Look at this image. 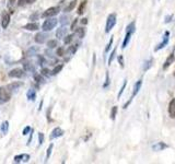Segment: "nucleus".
<instances>
[{"label": "nucleus", "instance_id": "18", "mask_svg": "<svg viewBox=\"0 0 175 164\" xmlns=\"http://www.w3.org/2000/svg\"><path fill=\"white\" fill-rule=\"evenodd\" d=\"M22 82H13V83H10V84H8L7 86V88H8L9 91H11V92H13V91L18 90L20 86H22Z\"/></svg>", "mask_w": 175, "mask_h": 164}, {"label": "nucleus", "instance_id": "13", "mask_svg": "<svg viewBox=\"0 0 175 164\" xmlns=\"http://www.w3.org/2000/svg\"><path fill=\"white\" fill-rule=\"evenodd\" d=\"M23 29H25L26 31H37L40 29V24L36 23V22H30V23L23 26Z\"/></svg>", "mask_w": 175, "mask_h": 164}, {"label": "nucleus", "instance_id": "20", "mask_svg": "<svg viewBox=\"0 0 175 164\" xmlns=\"http://www.w3.org/2000/svg\"><path fill=\"white\" fill-rule=\"evenodd\" d=\"M0 130H1V132H2L4 135H7V134H8V131H9V122L8 120H6V122H4V123L1 124Z\"/></svg>", "mask_w": 175, "mask_h": 164}, {"label": "nucleus", "instance_id": "32", "mask_svg": "<svg viewBox=\"0 0 175 164\" xmlns=\"http://www.w3.org/2000/svg\"><path fill=\"white\" fill-rule=\"evenodd\" d=\"M68 22H69V18H68V16H60V19H59V23H60L61 25H64V26H65V25H66Z\"/></svg>", "mask_w": 175, "mask_h": 164}, {"label": "nucleus", "instance_id": "39", "mask_svg": "<svg viewBox=\"0 0 175 164\" xmlns=\"http://www.w3.org/2000/svg\"><path fill=\"white\" fill-rule=\"evenodd\" d=\"M109 72H106V79H105V82H104V84H103V88L104 89H106L107 86H109Z\"/></svg>", "mask_w": 175, "mask_h": 164}, {"label": "nucleus", "instance_id": "34", "mask_svg": "<svg viewBox=\"0 0 175 164\" xmlns=\"http://www.w3.org/2000/svg\"><path fill=\"white\" fill-rule=\"evenodd\" d=\"M115 55H116V47L113 49L112 53H111V55H109V66H111V64L113 62L114 58H115Z\"/></svg>", "mask_w": 175, "mask_h": 164}, {"label": "nucleus", "instance_id": "17", "mask_svg": "<svg viewBox=\"0 0 175 164\" xmlns=\"http://www.w3.org/2000/svg\"><path fill=\"white\" fill-rule=\"evenodd\" d=\"M26 98H28L29 101L34 102V101L36 100V91L34 90V89H30V90L26 92Z\"/></svg>", "mask_w": 175, "mask_h": 164}, {"label": "nucleus", "instance_id": "26", "mask_svg": "<svg viewBox=\"0 0 175 164\" xmlns=\"http://www.w3.org/2000/svg\"><path fill=\"white\" fill-rule=\"evenodd\" d=\"M57 45H58L57 40H49V41L47 42V47L48 48H55Z\"/></svg>", "mask_w": 175, "mask_h": 164}, {"label": "nucleus", "instance_id": "50", "mask_svg": "<svg viewBox=\"0 0 175 164\" xmlns=\"http://www.w3.org/2000/svg\"><path fill=\"white\" fill-rule=\"evenodd\" d=\"M36 0H25V2L26 4H34Z\"/></svg>", "mask_w": 175, "mask_h": 164}, {"label": "nucleus", "instance_id": "42", "mask_svg": "<svg viewBox=\"0 0 175 164\" xmlns=\"http://www.w3.org/2000/svg\"><path fill=\"white\" fill-rule=\"evenodd\" d=\"M31 130H32V128L30 127V126H26V127H25L24 129L22 130V135H23V136H26L28 134H30V131H31Z\"/></svg>", "mask_w": 175, "mask_h": 164}, {"label": "nucleus", "instance_id": "49", "mask_svg": "<svg viewBox=\"0 0 175 164\" xmlns=\"http://www.w3.org/2000/svg\"><path fill=\"white\" fill-rule=\"evenodd\" d=\"M14 2H16V0H8V6L9 7H11V6L14 4Z\"/></svg>", "mask_w": 175, "mask_h": 164}, {"label": "nucleus", "instance_id": "43", "mask_svg": "<svg viewBox=\"0 0 175 164\" xmlns=\"http://www.w3.org/2000/svg\"><path fill=\"white\" fill-rule=\"evenodd\" d=\"M37 60H38V65L43 66L44 64H45V59H44V57L41 56V55H38L37 56Z\"/></svg>", "mask_w": 175, "mask_h": 164}, {"label": "nucleus", "instance_id": "22", "mask_svg": "<svg viewBox=\"0 0 175 164\" xmlns=\"http://www.w3.org/2000/svg\"><path fill=\"white\" fill-rule=\"evenodd\" d=\"M76 6H77V0H72V1H70V4L67 6L66 8H65V12H70V11H72L73 9L76 8Z\"/></svg>", "mask_w": 175, "mask_h": 164}, {"label": "nucleus", "instance_id": "3", "mask_svg": "<svg viewBox=\"0 0 175 164\" xmlns=\"http://www.w3.org/2000/svg\"><path fill=\"white\" fill-rule=\"evenodd\" d=\"M12 95V92L8 90L7 86H1L0 88V104H4L10 101Z\"/></svg>", "mask_w": 175, "mask_h": 164}, {"label": "nucleus", "instance_id": "44", "mask_svg": "<svg viewBox=\"0 0 175 164\" xmlns=\"http://www.w3.org/2000/svg\"><path fill=\"white\" fill-rule=\"evenodd\" d=\"M118 62H119V65H121V68H124V57H123L121 55L118 56Z\"/></svg>", "mask_w": 175, "mask_h": 164}, {"label": "nucleus", "instance_id": "27", "mask_svg": "<svg viewBox=\"0 0 175 164\" xmlns=\"http://www.w3.org/2000/svg\"><path fill=\"white\" fill-rule=\"evenodd\" d=\"M77 50H78V44H76V45H72V46H69V48L67 49L66 53L72 55V54H75Z\"/></svg>", "mask_w": 175, "mask_h": 164}, {"label": "nucleus", "instance_id": "29", "mask_svg": "<svg viewBox=\"0 0 175 164\" xmlns=\"http://www.w3.org/2000/svg\"><path fill=\"white\" fill-rule=\"evenodd\" d=\"M23 69H24V71H32V70L34 71V68H33V66H32V64H30V62H28L23 64Z\"/></svg>", "mask_w": 175, "mask_h": 164}, {"label": "nucleus", "instance_id": "19", "mask_svg": "<svg viewBox=\"0 0 175 164\" xmlns=\"http://www.w3.org/2000/svg\"><path fill=\"white\" fill-rule=\"evenodd\" d=\"M167 144H165L164 142H158V144L152 146V149H153L154 151H162V150L167 149Z\"/></svg>", "mask_w": 175, "mask_h": 164}, {"label": "nucleus", "instance_id": "46", "mask_svg": "<svg viewBox=\"0 0 175 164\" xmlns=\"http://www.w3.org/2000/svg\"><path fill=\"white\" fill-rule=\"evenodd\" d=\"M37 16H38V13L36 12V13H34V14H32V16H30V19H31V20H35V19H37Z\"/></svg>", "mask_w": 175, "mask_h": 164}, {"label": "nucleus", "instance_id": "1", "mask_svg": "<svg viewBox=\"0 0 175 164\" xmlns=\"http://www.w3.org/2000/svg\"><path fill=\"white\" fill-rule=\"evenodd\" d=\"M135 31H136V23H135V22H131V23H129L128 26L126 28V35H125L124 41H123V44H121V48L123 49L126 48L127 45L129 44L130 38H131V35L135 33Z\"/></svg>", "mask_w": 175, "mask_h": 164}, {"label": "nucleus", "instance_id": "38", "mask_svg": "<svg viewBox=\"0 0 175 164\" xmlns=\"http://www.w3.org/2000/svg\"><path fill=\"white\" fill-rule=\"evenodd\" d=\"M113 42H114V38H113V37H111V40H109V44H107L106 48H105V54L109 53V49H111V47H112V45H113Z\"/></svg>", "mask_w": 175, "mask_h": 164}, {"label": "nucleus", "instance_id": "21", "mask_svg": "<svg viewBox=\"0 0 175 164\" xmlns=\"http://www.w3.org/2000/svg\"><path fill=\"white\" fill-rule=\"evenodd\" d=\"M85 6H87V0H82V1H81V4H80V6H79V8H78V10H77V12H78L79 16H82V14L84 13Z\"/></svg>", "mask_w": 175, "mask_h": 164}, {"label": "nucleus", "instance_id": "11", "mask_svg": "<svg viewBox=\"0 0 175 164\" xmlns=\"http://www.w3.org/2000/svg\"><path fill=\"white\" fill-rule=\"evenodd\" d=\"M174 60H175V56H174V52H172L171 54H170V56L167 58V60L164 62V64H163V69L164 70H167L170 66L174 62Z\"/></svg>", "mask_w": 175, "mask_h": 164}, {"label": "nucleus", "instance_id": "9", "mask_svg": "<svg viewBox=\"0 0 175 164\" xmlns=\"http://www.w3.org/2000/svg\"><path fill=\"white\" fill-rule=\"evenodd\" d=\"M65 134V131L61 129L60 127H56L53 129V131L50 132V136H49V139L53 140V139H56V138H59V137H61L64 136Z\"/></svg>", "mask_w": 175, "mask_h": 164}, {"label": "nucleus", "instance_id": "47", "mask_svg": "<svg viewBox=\"0 0 175 164\" xmlns=\"http://www.w3.org/2000/svg\"><path fill=\"white\" fill-rule=\"evenodd\" d=\"M172 18H173V16H167V18H165V21H164V22H165V23H169V22H171V20H172Z\"/></svg>", "mask_w": 175, "mask_h": 164}, {"label": "nucleus", "instance_id": "24", "mask_svg": "<svg viewBox=\"0 0 175 164\" xmlns=\"http://www.w3.org/2000/svg\"><path fill=\"white\" fill-rule=\"evenodd\" d=\"M63 68H64V65H57L56 67H55L54 69H53V71H52V76H56V74H58L61 70H63Z\"/></svg>", "mask_w": 175, "mask_h": 164}, {"label": "nucleus", "instance_id": "48", "mask_svg": "<svg viewBox=\"0 0 175 164\" xmlns=\"http://www.w3.org/2000/svg\"><path fill=\"white\" fill-rule=\"evenodd\" d=\"M25 4H26V2H25V0H19L18 6H19V7H22V6H24Z\"/></svg>", "mask_w": 175, "mask_h": 164}, {"label": "nucleus", "instance_id": "15", "mask_svg": "<svg viewBox=\"0 0 175 164\" xmlns=\"http://www.w3.org/2000/svg\"><path fill=\"white\" fill-rule=\"evenodd\" d=\"M141 86H142V80L140 79V80H138L136 83H135V86H133V95H131V98H135L136 95L138 94V92L140 91V89H141Z\"/></svg>", "mask_w": 175, "mask_h": 164}, {"label": "nucleus", "instance_id": "8", "mask_svg": "<svg viewBox=\"0 0 175 164\" xmlns=\"http://www.w3.org/2000/svg\"><path fill=\"white\" fill-rule=\"evenodd\" d=\"M1 22V26L4 29H7L10 23V13H8L7 11H2V19L0 20Z\"/></svg>", "mask_w": 175, "mask_h": 164}, {"label": "nucleus", "instance_id": "37", "mask_svg": "<svg viewBox=\"0 0 175 164\" xmlns=\"http://www.w3.org/2000/svg\"><path fill=\"white\" fill-rule=\"evenodd\" d=\"M44 139H45L44 134H43V132H40V134H38V144H40V146H42V144H44Z\"/></svg>", "mask_w": 175, "mask_h": 164}, {"label": "nucleus", "instance_id": "16", "mask_svg": "<svg viewBox=\"0 0 175 164\" xmlns=\"http://www.w3.org/2000/svg\"><path fill=\"white\" fill-rule=\"evenodd\" d=\"M67 35V28H65V26H61V28H59L57 31H56V36H57V38H63V37H65Z\"/></svg>", "mask_w": 175, "mask_h": 164}, {"label": "nucleus", "instance_id": "36", "mask_svg": "<svg viewBox=\"0 0 175 164\" xmlns=\"http://www.w3.org/2000/svg\"><path fill=\"white\" fill-rule=\"evenodd\" d=\"M41 74H42V76H45V77H49V76H52L50 71L47 69V68H42V70H41Z\"/></svg>", "mask_w": 175, "mask_h": 164}, {"label": "nucleus", "instance_id": "5", "mask_svg": "<svg viewBox=\"0 0 175 164\" xmlns=\"http://www.w3.org/2000/svg\"><path fill=\"white\" fill-rule=\"evenodd\" d=\"M169 41H170V32H169V31H165L164 34H163L162 42H161L159 45H157V47L154 48V52H158V50H161V49L164 48V47L169 44Z\"/></svg>", "mask_w": 175, "mask_h": 164}, {"label": "nucleus", "instance_id": "23", "mask_svg": "<svg viewBox=\"0 0 175 164\" xmlns=\"http://www.w3.org/2000/svg\"><path fill=\"white\" fill-rule=\"evenodd\" d=\"M152 64H153V58H150L149 60L145 62V64H143V71H147V70L150 69L152 67Z\"/></svg>", "mask_w": 175, "mask_h": 164}, {"label": "nucleus", "instance_id": "33", "mask_svg": "<svg viewBox=\"0 0 175 164\" xmlns=\"http://www.w3.org/2000/svg\"><path fill=\"white\" fill-rule=\"evenodd\" d=\"M72 40H73V34H69V35L65 36V38H64V43H65L66 45H68V44H70Z\"/></svg>", "mask_w": 175, "mask_h": 164}, {"label": "nucleus", "instance_id": "30", "mask_svg": "<svg viewBox=\"0 0 175 164\" xmlns=\"http://www.w3.org/2000/svg\"><path fill=\"white\" fill-rule=\"evenodd\" d=\"M126 86H127V80H124V83H123L121 90H119V92H118V95H117V98H118V100L121 98V94L124 93V91H125V89H126Z\"/></svg>", "mask_w": 175, "mask_h": 164}, {"label": "nucleus", "instance_id": "35", "mask_svg": "<svg viewBox=\"0 0 175 164\" xmlns=\"http://www.w3.org/2000/svg\"><path fill=\"white\" fill-rule=\"evenodd\" d=\"M53 148H54V144H49V147H48V149H47V151H46V161L49 159V156H50V154H52V151H53Z\"/></svg>", "mask_w": 175, "mask_h": 164}, {"label": "nucleus", "instance_id": "12", "mask_svg": "<svg viewBox=\"0 0 175 164\" xmlns=\"http://www.w3.org/2000/svg\"><path fill=\"white\" fill-rule=\"evenodd\" d=\"M169 116L172 119H175V98H172L169 103Z\"/></svg>", "mask_w": 175, "mask_h": 164}, {"label": "nucleus", "instance_id": "10", "mask_svg": "<svg viewBox=\"0 0 175 164\" xmlns=\"http://www.w3.org/2000/svg\"><path fill=\"white\" fill-rule=\"evenodd\" d=\"M30 160V154L28 153H22V154H18L14 156L13 162L14 163H22V162H28Z\"/></svg>", "mask_w": 175, "mask_h": 164}, {"label": "nucleus", "instance_id": "45", "mask_svg": "<svg viewBox=\"0 0 175 164\" xmlns=\"http://www.w3.org/2000/svg\"><path fill=\"white\" fill-rule=\"evenodd\" d=\"M78 23V19H76V20H73V22H72V24H71V28L70 30L71 31H75V28H76V24Z\"/></svg>", "mask_w": 175, "mask_h": 164}, {"label": "nucleus", "instance_id": "28", "mask_svg": "<svg viewBox=\"0 0 175 164\" xmlns=\"http://www.w3.org/2000/svg\"><path fill=\"white\" fill-rule=\"evenodd\" d=\"M117 111H118V107H117V106H113V107H112V111H111V115H109V117H111V119H112V120H115V118H116Z\"/></svg>", "mask_w": 175, "mask_h": 164}, {"label": "nucleus", "instance_id": "4", "mask_svg": "<svg viewBox=\"0 0 175 164\" xmlns=\"http://www.w3.org/2000/svg\"><path fill=\"white\" fill-rule=\"evenodd\" d=\"M117 22V16L115 13H111L107 16V20H106V25H105V33H109L112 31V29L115 26Z\"/></svg>", "mask_w": 175, "mask_h": 164}, {"label": "nucleus", "instance_id": "2", "mask_svg": "<svg viewBox=\"0 0 175 164\" xmlns=\"http://www.w3.org/2000/svg\"><path fill=\"white\" fill-rule=\"evenodd\" d=\"M57 23H58V20L56 18H47V20L44 21V23L42 24V30L44 32H49L53 29H55Z\"/></svg>", "mask_w": 175, "mask_h": 164}, {"label": "nucleus", "instance_id": "40", "mask_svg": "<svg viewBox=\"0 0 175 164\" xmlns=\"http://www.w3.org/2000/svg\"><path fill=\"white\" fill-rule=\"evenodd\" d=\"M56 54L58 55L59 57H61V56H64V55H65V48H64V47H59V48L57 49V52H56Z\"/></svg>", "mask_w": 175, "mask_h": 164}, {"label": "nucleus", "instance_id": "14", "mask_svg": "<svg viewBox=\"0 0 175 164\" xmlns=\"http://www.w3.org/2000/svg\"><path fill=\"white\" fill-rule=\"evenodd\" d=\"M46 38H47V35H46L45 33H37L35 36H34V40L35 42L37 43V44H43L44 42L46 41Z\"/></svg>", "mask_w": 175, "mask_h": 164}, {"label": "nucleus", "instance_id": "25", "mask_svg": "<svg viewBox=\"0 0 175 164\" xmlns=\"http://www.w3.org/2000/svg\"><path fill=\"white\" fill-rule=\"evenodd\" d=\"M76 34L78 35L79 38H83L84 35H85V29H83V28H79V29H77L76 30Z\"/></svg>", "mask_w": 175, "mask_h": 164}, {"label": "nucleus", "instance_id": "41", "mask_svg": "<svg viewBox=\"0 0 175 164\" xmlns=\"http://www.w3.org/2000/svg\"><path fill=\"white\" fill-rule=\"evenodd\" d=\"M36 50H37V48H36V47H33V48H30L26 54H28V56H32V55H35Z\"/></svg>", "mask_w": 175, "mask_h": 164}, {"label": "nucleus", "instance_id": "51", "mask_svg": "<svg viewBox=\"0 0 175 164\" xmlns=\"http://www.w3.org/2000/svg\"><path fill=\"white\" fill-rule=\"evenodd\" d=\"M81 23H82V24H87V23H88V19H85V18H84V19H82V20H81Z\"/></svg>", "mask_w": 175, "mask_h": 164}, {"label": "nucleus", "instance_id": "6", "mask_svg": "<svg viewBox=\"0 0 175 164\" xmlns=\"http://www.w3.org/2000/svg\"><path fill=\"white\" fill-rule=\"evenodd\" d=\"M59 10H60L59 7H50L42 13V18H52V16H57L59 13Z\"/></svg>", "mask_w": 175, "mask_h": 164}, {"label": "nucleus", "instance_id": "52", "mask_svg": "<svg viewBox=\"0 0 175 164\" xmlns=\"http://www.w3.org/2000/svg\"><path fill=\"white\" fill-rule=\"evenodd\" d=\"M174 76H175V72H174Z\"/></svg>", "mask_w": 175, "mask_h": 164}, {"label": "nucleus", "instance_id": "31", "mask_svg": "<svg viewBox=\"0 0 175 164\" xmlns=\"http://www.w3.org/2000/svg\"><path fill=\"white\" fill-rule=\"evenodd\" d=\"M34 80L37 82V83H43L44 82L43 76L41 74H34Z\"/></svg>", "mask_w": 175, "mask_h": 164}, {"label": "nucleus", "instance_id": "7", "mask_svg": "<svg viewBox=\"0 0 175 164\" xmlns=\"http://www.w3.org/2000/svg\"><path fill=\"white\" fill-rule=\"evenodd\" d=\"M8 76L10 77V78L20 79L24 76V69H21V68H16V69L10 70Z\"/></svg>", "mask_w": 175, "mask_h": 164}]
</instances>
